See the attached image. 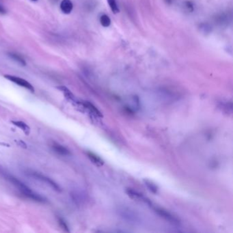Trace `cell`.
I'll return each mask as SVG.
<instances>
[{"label":"cell","instance_id":"6da1fadb","mask_svg":"<svg viewBox=\"0 0 233 233\" xmlns=\"http://www.w3.org/2000/svg\"><path fill=\"white\" fill-rule=\"evenodd\" d=\"M3 175L5 177L6 179H7L9 182L14 185L19 190L21 193L23 194V195H25V197L38 202H45L46 201V199L45 198L35 193L34 191H33L30 188L28 187L27 185H25L23 183H22L21 180L17 179L16 177H14L13 175H8L7 173H3Z\"/></svg>","mask_w":233,"mask_h":233},{"label":"cell","instance_id":"7a4b0ae2","mask_svg":"<svg viewBox=\"0 0 233 233\" xmlns=\"http://www.w3.org/2000/svg\"><path fill=\"white\" fill-rule=\"evenodd\" d=\"M57 88L61 92H62L64 97L67 99L70 103H71L73 106H75L77 109L81 111V112H84L85 109L84 108L82 101H78L75 96H74V94L68 89L65 86H58L57 87Z\"/></svg>","mask_w":233,"mask_h":233},{"label":"cell","instance_id":"3957f363","mask_svg":"<svg viewBox=\"0 0 233 233\" xmlns=\"http://www.w3.org/2000/svg\"><path fill=\"white\" fill-rule=\"evenodd\" d=\"M27 173H28V175L29 176H30L32 177H34V179H36L37 180H41L42 182H43V183H45L46 184L48 185H49L50 187H52L54 190L57 191H61V189H60V186H59L56 183H55L53 180H51V179H49V177H47L46 176H44V175H41V174L34 172V171H28Z\"/></svg>","mask_w":233,"mask_h":233},{"label":"cell","instance_id":"277c9868","mask_svg":"<svg viewBox=\"0 0 233 233\" xmlns=\"http://www.w3.org/2000/svg\"><path fill=\"white\" fill-rule=\"evenodd\" d=\"M154 210L162 218H164L165 220L168 221L171 224L175 225H178L180 224V220L178 218L172 215L171 213H170L168 210L161 208H154Z\"/></svg>","mask_w":233,"mask_h":233},{"label":"cell","instance_id":"5b68a950","mask_svg":"<svg viewBox=\"0 0 233 233\" xmlns=\"http://www.w3.org/2000/svg\"><path fill=\"white\" fill-rule=\"evenodd\" d=\"M4 77L6 79H8V80L13 81V82L15 83L16 84L18 85V86L23 87L25 88H26V89L30 90L32 92H34V88L32 86V85L30 83H29L28 81L25 79L20 78V77H18L10 75H4Z\"/></svg>","mask_w":233,"mask_h":233},{"label":"cell","instance_id":"8992f818","mask_svg":"<svg viewBox=\"0 0 233 233\" xmlns=\"http://www.w3.org/2000/svg\"><path fill=\"white\" fill-rule=\"evenodd\" d=\"M120 215L124 220L130 221L131 223H135L139 220L138 217L136 215V214L133 210L129 209H121L120 210Z\"/></svg>","mask_w":233,"mask_h":233},{"label":"cell","instance_id":"52a82bcc","mask_svg":"<svg viewBox=\"0 0 233 233\" xmlns=\"http://www.w3.org/2000/svg\"><path fill=\"white\" fill-rule=\"evenodd\" d=\"M85 111L87 110L90 115L95 118H102L103 115L101 112L96 108V107L88 101H82Z\"/></svg>","mask_w":233,"mask_h":233},{"label":"cell","instance_id":"ba28073f","mask_svg":"<svg viewBox=\"0 0 233 233\" xmlns=\"http://www.w3.org/2000/svg\"><path fill=\"white\" fill-rule=\"evenodd\" d=\"M126 193L127 194L129 197L135 200L144 202L148 203V204H150L149 200H147L145 197H144L142 194H139L138 191L131 190V189H127V190H126Z\"/></svg>","mask_w":233,"mask_h":233},{"label":"cell","instance_id":"9c48e42d","mask_svg":"<svg viewBox=\"0 0 233 233\" xmlns=\"http://www.w3.org/2000/svg\"><path fill=\"white\" fill-rule=\"evenodd\" d=\"M51 148H52V149L55 151V153H58L59 154L65 155V156H67V155L71 154V153H70L68 149H67L66 147L63 146L56 142H53L52 144H51Z\"/></svg>","mask_w":233,"mask_h":233},{"label":"cell","instance_id":"30bf717a","mask_svg":"<svg viewBox=\"0 0 233 233\" xmlns=\"http://www.w3.org/2000/svg\"><path fill=\"white\" fill-rule=\"evenodd\" d=\"M60 8L64 14H70L73 8L72 2L71 0H63L60 4Z\"/></svg>","mask_w":233,"mask_h":233},{"label":"cell","instance_id":"8fae6325","mask_svg":"<svg viewBox=\"0 0 233 233\" xmlns=\"http://www.w3.org/2000/svg\"><path fill=\"white\" fill-rule=\"evenodd\" d=\"M86 154L88 157L90 159V160L94 164L97 166H102L104 164V161L101 157H99L98 155L92 153V152H87Z\"/></svg>","mask_w":233,"mask_h":233},{"label":"cell","instance_id":"7c38bea8","mask_svg":"<svg viewBox=\"0 0 233 233\" xmlns=\"http://www.w3.org/2000/svg\"><path fill=\"white\" fill-rule=\"evenodd\" d=\"M12 123L14 125L17 126V127L20 128L21 130L24 132V134L26 135H28L29 134H30V127H29L26 123H24V122H22V121H12Z\"/></svg>","mask_w":233,"mask_h":233},{"label":"cell","instance_id":"4fadbf2b","mask_svg":"<svg viewBox=\"0 0 233 233\" xmlns=\"http://www.w3.org/2000/svg\"><path fill=\"white\" fill-rule=\"evenodd\" d=\"M144 183H145V185L148 187V189H149L150 191H152L154 194L157 193L158 187L156 185L152 182V181H150L149 180H144Z\"/></svg>","mask_w":233,"mask_h":233},{"label":"cell","instance_id":"5bb4252c","mask_svg":"<svg viewBox=\"0 0 233 233\" xmlns=\"http://www.w3.org/2000/svg\"><path fill=\"white\" fill-rule=\"evenodd\" d=\"M220 108L226 114H228V113L231 114L232 110V103L231 102H230V103L226 102V103H221V104L220 105Z\"/></svg>","mask_w":233,"mask_h":233},{"label":"cell","instance_id":"9a60e30c","mask_svg":"<svg viewBox=\"0 0 233 233\" xmlns=\"http://www.w3.org/2000/svg\"><path fill=\"white\" fill-rule=\"evenodd\" d=\"M100 23H101L102 26L104 28H108L111 24V19L108 15H106V14H103V15L100 17Z\"/></svg>","mask_w":233,"mask_h":233},{"label":"cell","instance_id":"2e32d148","mask_svg":"<svg viewBox=\"0 0 233 233\" xmlns=\"http://www.w3.org/2000/svg\"><path fill=\"white\" fill-rule=\"evenodd\" d=\"M107 2L108 3L110 9L112 10L114 14H117L120 12V10L118 8L116 0H107Z\"/></svg>","mask_w":233,"mask_h":233},{"label":"cell","instance_id":"e0dca14e","mask_svg":"<svg viewBox=\"0 0 233 233\" xmlns=\"http://www.w3.org/2000/svg\"><path fill=\"white\" fill-rule=\"evenodd\" d=\"M9 55H10V56L13 59V60H16L17 62H18L21 65L25 66V64H25V60L20 56V55H18L15 54V53H10Z\"/></svg>","mask_w":233,"mask_h":233},{"label":"cell","instance_id":"ac0fdd59","mask_svg":"<svg viewBox=\"0 0 233 233\" xmlns=\"http://www.w3.org/2000/svg\"><path fill=\"white\" fill-rule=\"evenodd\" d=\"M58 221H59V224H60V226L62 229H64V230L66 232H69L68 225H67V224H66V223L65 222V221L64 220L62 219V218H60V219H59V220H58Z\"/></svg>","mask_w":233,"mask_h":233},{"label":"cell","instance_id":"d6986e66","mask_svg":"<svg viewBox=\"0 0 233 233\" xmlns=\"http://www.w3.org/2000/svg\"><path fill=\"white\" fill-rule=\"evenodd\" d=\"M15 142L18 144V145L20 146L21 147L24 148V149H26V148H27L26 144H25L24 142L22 141V140H15Z\"/></svg>","mask_w":233,"mask_h":233},{"label":"cell","instance_id":"ffe728a7","mask_svg":"<svg viewBox=\"0 0 233 233\" xmlns=\"http://www.w3.org/2000/svg\"><path fill=\"white\" fill-rule=\"evenodd\" d=\"M186 6H187V8L189 10H191L190 8H191V10H193V6H192V4H191V2H186Z\"/></svg>","mask_w":233,"mask_h":233},{"label":"cell","instance_id":"44dd1931","mask_svg":"<svg viewBox=\"0 0 233 233\" xmlns=\"http://www.w3.org/2000/svg\"><path fill=\"white\" fill-rule=\"evenodd\" d=\"M6 13V10L3 8V7L0 5V14H5Z\"/></svg>","mask_w":233,"mask_h":233},{"label":"cell","instance_id":"7402d4cb","mask_svg":"<svg viewBox=\"0 0 233 233\" xmlns=\"http://www.w3.org/2000/svg\"><path fill=\"white\" fill-rule=\"evenodd\" d=\"M32 1H38V0H32Z\"/></svg>","mask_w":233,"mask_h":233}]
</instances>
